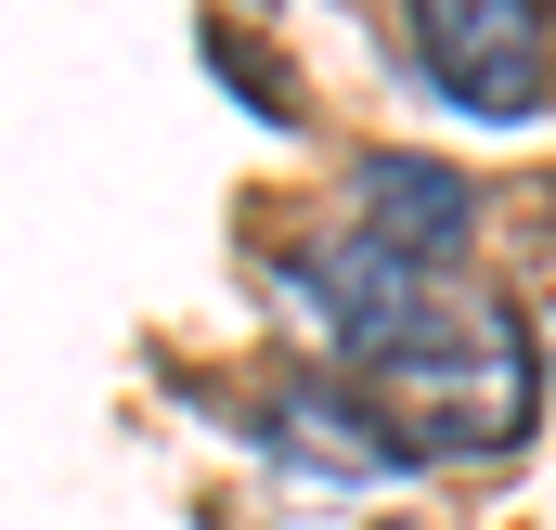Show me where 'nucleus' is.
<instances>
[{"instance_id": "obj_1", "label": "nucleus", "mask_w": 556, "mask_h": 530, "mask_svg": "<svg viewBox=\"0 0 556 530\" xmlns=\"http://www.w3.org/2000/svg\"><path fill=\"white\" fill-rule=\"evenodd\" d=\"M285 298L311 311V337L350 363V376H402L427 337L453 324V298H440V272H415V260H389V247H363V234H324V247H298L285 260Z\"/></svg>"}, {"instance_id": "obj_2", "label": "nucleus", "mask_w": 556, "mask_h": 530, "mask_svg": "<svg viewBox=\"0 0 556 530\" xmlns=\"http://www.w3.org/2000/svg\"><path fill=\"white\" fill-rule=\"evenodd\" d=\"M415 65L440 78V104H466L479 130H531L556 104V26L531 0H427Z\"/></svg>"}, {"instance_id": "obj_3", "label": "nucleus", "mask_w": 556, "mask_h": 530, "mask_svg": "<svg viewBox=\"0 0 556 530\" xmlns=\"http://www.w3.org/2000/svg\"><path fill=\"white\" fill-rule=\"evenodd\" d=\"M466 168H440V155H363V207H350V234L363 247H389V260L440 272L453 247H466Z\"/></svg>"}, {"instance_id": "obj_4", "label": "nucleus", "mask_w": 556, "mask_h": 530, "mask_svg": "<svg viewBox=\"0 0 556 530\" xmlns=\"http://www.w3.org/2000/svg\"><path fill=\"white\" fill-rule=\"evenodd\" d=\"M273 453H298V466H350V479H389V466H415L363 401H337V389H285L273 401Z\"/></svg>"}]
</instances>
